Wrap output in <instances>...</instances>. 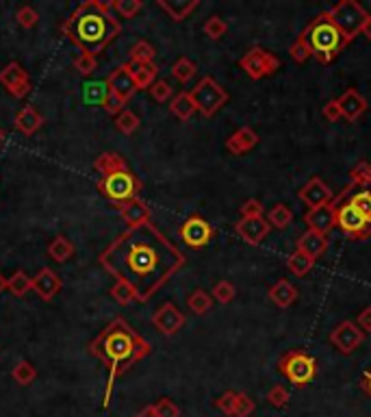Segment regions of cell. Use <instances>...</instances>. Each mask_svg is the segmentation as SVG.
Wrapping results in <instances>:
<instances>
[{"label":"cell","mask_w":371,"mask_h":417,"mask_svg":"<svg viewBox=\"0 0 371 417\" xmlns=\"http://www.w3.org/2000/svg\"><path fill=\"white\" fill-rule=\"evenodd\" d=\"M100 265L137 291V302L150 298L185 268V252L172 244L152 222L126 228L100 252Z\"/></svg>","instance_id":"cell-1"},{"label":"cell","mask_w":371,"mask_h":417,"mask_svg":"<svg viewBox=\"0 0 371 417\" xmlns=\"http://www.w3.org/2000/svg\"><path fill=\"white\" fill-rule=\"evenodd\" d=\"M150 350H152L150 344L124 320V317H115V320H111L93 337L89 344V352L96 356V359H100L109 370L105 400H103L105 409H109V404H111L115 381L120 379L122 374H126L132 365L146 359Z\"/></svg>","instance_id":"cell-2"},{"label":"cell","mask_w":371,"mask_h":417,"mask_svg":"<svg viewBox=\"0 0 371 417\" xmlns=\"http://www.w3.org/2000/svg\"><path fill=\"white\" fill-rule=\"evenodd\" d=\"M61 31L83 54L98 57L122 33V24L111 13V3L87 0L68 15Z\"/></svg>","instance_id":"cell-3"},{"label":"cell","mask_w":371,"mask_h":417,"mask_svg":"<svg viewBox=\"0 0 371 417\" xmlns=\"http://www.w3.org/2000/svg\"><path fill=\"white\" fill-rule=\"evenodd\" d=\"M308 39V46L312 50V57L317 59L321 66L332 64L347 46L345 37L337 29V24L330 20L328 11H321L319 15L312 17V22L302 31Z\"/></svg>","instance_id":"cell-4"},{"label":"cell","mask_w":371,"mask_h":417,"mask_svg":"<svg viewBox=\"0 0 371 417\" xmlns=\"http://www.w3.org/2000/svg\"><path fill=\"white\" fill-rule=\"evenodd\" d=\"M98 191H100V196H105L107 200H111L113 205L120 207L128 200L139 198L142 181L137 178V174H132L126 168V170H120V172L100 176V181H98Z\"/></svg>","instance_id":"cell-5"},{"label":"cell","mask_w":371,"mask_h":417,"mask_svg":"<svg viewBox=\"0 0 371 417\" xmlns=\"http://www.w3.org/2000/svg\"><path fill=\"white\" fill-rule=\"evenodd\" d=\"M330 20L337 24V29L341 31V35L345 37V42L349 44L356 35L363 33V27L367 22L369 13L363 9V5H358L356 0H341L335 7L328 9Z\"/></svg>","instance_id":"cell-6"},{"label":"cell","mask_w":371,"mask_h":417,"mask_svg":"<svg viewBox=\"0 0 371 417\" xmlns=\"http://www.w3.org/2000/svg\"><path fill=\"white\" fill-rule=\"evenodd\" d=\"M280 374L291 385L306 387L317 376V361L304 350H289L280 359Z\"/></svg>","instance_id":"cell-7"},{"label":"cell","mask_w":371,"mask_h":417,"mask_svg":"<svg viewBox=\"0 0 371 417\" xmlns=\"http://www.w3.org/2000/svg\"><path fill=\"white\" fill-rule=\"evenodd\" d=\"M349 189L351 187L343 189V193L337 196V200H339V205H337V228L343 231L349 237V240L361 242V240H367V237H371V222L367 220V217L358 209H354V207H351L345 200V196H347Z\"/></svg>","instance_id":"cell-8"},{"label":"cell","mask_w":371,"mask_h":417,"mask_svg":"<svg viewBox=\"0 0 371 417\" xmlns=\"http://www.w3.org/2000/svg\"><path fill=\"white\" fill-rule=\"evenodd\" d=\"M189 94L193 98L195 107H198V111L204 117H213L215 113H218L228 103V92L218 81H215L213 76L200 78V83L195 85Z\"/></svg>","instance_id":"cell-9"},{"label":"cell","mask_w":371,"mask_h":417,"mask_svg":"<svg viewBox=\"0 0 371 417\" xmlns=\"http://www.w3.org/2000/svg\"><path fill=\"white\" fill-rule=\"evenodd\" d=\"M239 66L252 78V81H261V78H265V76L276 74V70L280 68V59L276 54L267 52L261 46H252L239 59Z\"/></svg>","instance_id":"cell-10"},{"label":"cell","mask_w":371,"mask_h":417,"mask_svg":"<svg viewBox=\"0 0 371 417\" xmlns=\"http://www.w3.org/2000/svg\"><path fill=\"white\" fill-rule=\"evenodd\" d=\"M330 344L335 346L341 354H354L363 342H365V332L358 328L356 322H351V320H345L341 322L335 330L330 332Z\"/></svg>","instance_id":"cell-11"},{"label":"cell","mask_w":371,"mask_h":417,"mask_svg":"<svg viewBox=\"0 0 371 417\" xmlns=\"http://www.w3.org/2000/svg\"><path fill=\"white\" fill-rule=\"evenodd\" d=\"M179 235H181V240H183L185 246H189V248H204L206 244H211L215 231L204 220V217L191 215V217H187L185 224L181 226Z\"/></svg>","instance_id":"cell-12"},{"label":"cell","mask_w":371,"mask_h":417,"mask_svg":"<svg viewBox=\"0 0 371 417\" xmlns=\"http://www.w3.org/2000/svg\"><path fill=\"white\" fill-rule=\"evenodd\" d=\"M0 85H3L13 98H24L31 92L29 72L17 61H11L0 70Z\"/></svg>","instance_id":"cell-13"},{"label":"cell","mask_w":371,"mask_h":417,"mask_svg":"<svg viewBox=\"0 0 371 417\" xmlns=\"http://www.w3.org/2000/svg\"><path fill=\"white\" fill-rule=\"evenodd\" d=\"M185 322H187L185 313L176 305H172V302H165L163 307L156 309L154 315H152V326L159 330L161 335H167V337L179 332L185 326Z\"/></svg>","instance_id":"cell-14"},{"label":"cell","mask_w":371,"mask_h":417,"mask_svg":"<svg viewBox=\"0 0 371 417\" xmlns=\"http://www.w3.org/2000/svg\"><path fill=\"white\" fill-rule=\"evenodd\" d=\"M337 205L339 200L335 198L332 203L317 207V209H308V213L304 215V222L310 231H317L321 235H328L330 231L337 228Z\"/></svg>","instance_id":"cell-15"},{"label":"cell","mask_w":371,"mask_h":417,"mask_svg":"<svg viewBox=\"0 0 371 417\" xmlns=\"http://www.w3.org/2000/svg\"><path fill=\"white\" fill-rule=\"evenodd\" d=\"M298 196L308 209H317V207H324L335 200V193H332V189L321 181L319 176H312L310 181L300 189Z\"/></svg>","instance_id":"cell-16"},{"label":"cell","mask_w":371,"mask_h":417,"mask_svg":"<svg viewBox=\"0 0 371 417\" xmlns=\"http://www.w3.org/2000/svg\"><path fill=\"white\" fill-rule=\"evenodd\" d=\"M234 231H237V235L245 244L259 246L269 235L271 226L267 222V217H241V220L234 224Z\"/></svg>","instance_id":"cell-17"},{"label":"cell","mask_w":371,"mask_h":417,"mask_svg":"<svg viewBox=\"0 0 371 417\" xmlns=\"http://www.w3.org/2000/svg\"><path fill=\"white\" fill-rule=\"evenodd\" d=\"M107 83H109V89L113 94H117L122 98V101H130V98L135 96L137 92V85H135V78H132V70L128 64H122L120 68H115L109 78H107Z\"/></svg>","instance_id":"cell-18"},{"label":"cell","mask_w":371,"mask_h":417,"mask_svg":"<svg viewBox=\"0 0 371 417\" xmlns=\"http://www.w3.org/2000/svg\"><path fill=\"white\" fill-rule=\"evenodd\" d=\"M61 287H63L61 278H59V274L52 272L50 268H42L33 276V291L42 298L44 302H50L52 298L61 291Z\"/></svg>","instance_id":"cell-19"},{"label":"cell","mask_w":371,"mask_h":417,"mask_svg":"<svg viewBox=\"0 0 371 417\" xmlns=\"http://www.w3.org/2000/svg\"><path fill=\"white\" fill-rule=\"evenodd\" d=\"M120 217H122L128 228H135V226H142V224L152 222V211H150V207L144 200L135 198V200H128V203L120 205Z\"/></svg>","instance_id":"cell-20"},{"label":"cell","mask_w":371,"mask_h":417,"mask_svg":"<svg viewBox=\"0 0 371 417\" xmlns=\"http://www.w3.org/2000/svg\"><path fill=\"white\" fill-rule=\"evenodd\" d=\"M257 144H259V133L250 126H241L239 131H234L226 139V150L232 152L234 156H241V154L250 152Z\"/></svg>","instance_id":"cell-21"},{"label":"cell","mask_w":371,"mask_h":417,"mask_svg":"<svg viewBox=\"0 0 371 417\" xmlns=\"http://www.w3.org/2000/svg\"><path fill=\"white\" fill-rule=\"evenodd\" d=\"M339 107H341V115L347 122H356L358 117L367 111V101L363 98L361 92L356 89H345L343 96L339 98Z\"/></svg>","instance_id":"cell-22"},{"label":"cell","mask_w":371,"mask_h":417,"mask_svg":"<svg viewBox=\"0 0 371 417\" xmlns=\"http://www.w3.org/2000/svg\"><path fill=\"white\" fill-rule=\"evenodd\" d=\"M298 250L306 252L310 259H321V256L328 252V237L317 233V231H306L300 240H298Z\"/></svg>","instance_id":"cell-23"},{"label":"cell","mask_w":371,"mask_h":417,"mask_svg":"<svg viewBox=\"0 0 371 417\" xmlns=\"http://www.w3.org/2000/svg\"><path fill=\"white\" fill-rule=\"evenodd\" d=\"M15 129L20 131V133H24V135H35L39 129H42V124H44V117H42V113H39L35 107H22L17 111V115H15Z\"/></svg>","instance_id":"cell-24"},{"label":"cell","mask_w":371,"mask_h":417,"mask_svg":"<svg viewBox=\"0 0 371 417\" xmlns=\"http://www.w3.org/2000/svg\"><path fill=\"white\" fill-rule=\"evenodd\" d=\"M159 5L174 22H183L185 17H189L195 9H198V0H156Z\"/></svg>","instance_id":"cell-25"},{"label":"cell","mask_w":371,"mask_h":417,"mask_svg":"<svg viewBox=\"0 0 371 417\" xmlns=\"http://www.w3.org/2000/svg\"><path fill=\"white\" fill-rule=\"evenodd\" d=\"M109 94H111V89H109L107 81H87V83H83V92H81L83 103L91 105V107H98V105L103 107Z\"/></svg>","instance_id":"cell-26"},{"label":"cell","mask_w":371,"mask_h":417,"mask_svg":"<svg viewBox=\"0 0 371 417\" xmlns=\"http://www.w3.org/2000/svg\"><path fill=\"white\" fill-rule=\"evenodd\" d=\"M169 111H172L174 117H179L181 122H187V120H191V115L198 111V107H195V103H193V98H191L189 92H181V94H176L172 98Z\"/></svg>","instance_id":"cell-27"},{"label":"cell","mask_w":371,"mask_h":417,"mask_svg":"<svg viewBox=\"0 0 371 417\" xmlns=\"http://www.w3.org/2000/svg\"><path fill=\"white\" fill-rule=\"evenodd\" d=\"M269 298H271V302L276 305V307L287 309V307H291L293 302L298 300V289L293 287L289 281H278L276 285H271Z\"/></svg>","instance_id":"cell-28"},{"label":"cell","mask_w":371,"mask_h":417,"mask_svg":"<svg viewBox=\"0 0 371 417\" xmlns=\"http://www.w3.org/2000/svg\"><path fill=\"white\" fill-rule=\"evenodd\" d=\"M126 161L124 156H120L117 152H103L96 156L93 161V170L100 174V176H107V174H113V172H120V170H126Z\"/></svg>","instance_id":"cell-29"},{"label":"cell","mask_w":371,"mask_h":417,"mask_svg":"<svg viewBox=\"0 0 371 417\" xmlns=\"http://www.w3.org/2000/svg\"><path fill=\"white\" fill-rule=\"evenodd\" d=\"M72 254H74V244L63 235L54 237L48 244V256L54 263H66L68 259H72Z\"/></svg>","instance_id":"cell-30"},{"label":"cell","mask_w":371,"mask_h":417,"mask_svg":"<svg viewBox=\"0 0 371 417\" xmlns=\"http://www.w3.org/2000/svg\"><path fill=\"white\" fill-rule=\"evenodd\" d=\"M154 57H156V50L152 44H148L146 39H139L132 48H130V66H150L154 64Z\"/></svg>","instance_id":"cell-31"},{"label":"cell","mask_w":371,"mask_h":417,"mask_svg":"<svg viewBox=\"0 0 371 417\" xmlns=\"http://www.w3.org/2000/svg\"><path fill=\"white\" fill-rule=\"evenodd\" d=\"M130 70H132V78H135L137 92H139V89H150L156 83V74H159V68H156L154 64H150V66H135V68L130 66Z\"/></svg>","instance_id":"cell-32"},{"label":"cell","mask_w":371,"mask_h":417,"mask_svg":"<svg viewBox=\"0 0 371 417\" xmlns=\"http://www.w3.org/2000/svg\"><path fill=\"white\" fill-rule=\"evenodd\" d=\"M287 268L291 270V274H296V276H306L312 268H315V259H310V256L302 250L296 248V252H291L289 254V259H287Z\"/></svg>","instance_id":"cell-33"},{"label":"cell","mask_w":371,"mask_h":417,"mask_svg":"<svg viewBox=\"0 0 371 417\" xmlns=\"http://www.w3.org/2000/svg\"><path fill=\"white\" fill-rule=\"evenodd\" d=\"M267 222H269L271 228L285 231V228L293 222V211H291L287 205H282V203L273 205V207L269 209V213H267Z\"/></svg>","instance_id":"cell-34"},{"label":"cell","mask_w":371,"mask_h":417,"mask_svg":"<svg viewBox=\"0 0 371 417\" xmlns=\"http://www.w3.org/2000/svg\"><path fill=\"white\" fill-rule=\"evenodd\" d=\"M187 307L191 313L195 315H204L209 313V309L213 307V295L204 289H195L189 298H187Z\"/></svg>","instance_id":"cell-35"},{"label":"cell","mask_w":371,"mask_h":417,"mask_svg":"<svg viewBox=\"0 0 371 417\" xmlns=\"http://www.w3.org/2000/svg\"><path fill=\"white\" fill-rule=\"evenodd\" d=\"M7 289H9L13 295L22 298V295H26V293L33 289V278H31L26 272L17 270L11 278H7Z\"/></svg>","instance_id":"cell-36"},{"label":"cell","mask_w":371,"mask_h":417,"mask_svg":"<svg viewBox=\"0 0 371 417\" xmlns=\"http://www.w3.org/2000/svg\"><path fill=\"white\" fill-rule=\"evenodd\" d=\"M349 187H358V189L371 187V166L367 161H361L349 170Z\"/></svg>","instance_id":"cell-37"},{"label":"cell","mask_w":371,"mask_h":417,"mask_svg":"<svg viewBox=\"0 0 371 417\" xmlns=\"http://www.w3.org/2000/svg\"><path fill=\"white\" fill-rule=\"evenodd\" d=\"M195 72H198V68H195V64L191 61V59H187V57L176 59V64L172 66V76L179 83H189L191 78L195 76Z\"/></svg>","instance_id":"cell-38"},{"label":"cell","mask_w":371,"mask_h":417,"mask_svg":"<svg viewBox=\"0 0 371 417\" xmlns=\"http://www.w3.org/2000/svg\"><path fill=\"white\" fill-rule=\"evenodd\" d=\"M109 293L120 307H128V305L137 302V291L128 283H122V281H115V285L111 287Z\"/></svg>","instance_id":"cell-39"},{"label":"cell","mask_w":371,"mask_h":417,"mask_svg":"<svg viewBox=\"0 0 371 417\" xmlns=\"http://www.w3.org/2000/svg\"><path fill=\"white\" fill-rule=\"evenodd\" d=\"M289 54H291V59H293L296 64H306L308 59L312 57V50H310V46H308V39H306L304 33H300V35L296 37V42H293V44L289 46Z\"/></svg>","instance_id":"cell-40"},{"label":"cell","mask_w":371,"mask_h":417,"mask_svg":"<svg viewBox=\"0 0 371 417\" xmlns=\"http://www.w3.org/2000/svg\"><path fill=\"white\" fill-rule=\"evenodd\" d=\"M11 376H13V381H15L17 385L26 387V385H31V383L37 379V370H35V365L29 363V361H17L15 367H13V372H11Z\"/></svg>","instance_id":"cell-41"},{"label":"cell","mask_w":371,"mask_h":417,"mask_svg":"<svg viewBox=\"0 0 371 417\" xmlns=\"http://www.w3.org/2000/svg\"><path fill=\"white\" fill-rule=\"evenodd\" d=\"M347 203L354 207V209H358L367 217V220L371 222V187L369 189H358L356 193H351L347 198Z\"/></svg>","instance_id":"cell-42"},{"label":"cell","mask_w":371,"mask_h":417,"mask_svg":"<svg viewBox=\"0 0 371 417\" xmlns=\"http://www.w3.org/2000/svg\"><path fill=\"white\" fill-rule=\"evenodd\" d=\"M202 31H204V35L209 37V39H222L224 35H226V31H228V22L224 17H220V15H211L206 22H204V27H202Z\"/></svg>","instance_id":"cell-43"},{"label":"cell","mask_w":371,"mask_h":417,"mask_svg":"<svg viewBox=\"0 0 371 417\" xmlns=\"http://www.w3.org/2000/svg\"><path fill=\"white\" fill-rule=\"evenodd\" d=\"M111 9L117 11V15H120V17L130 20V17H135L137 13L144 9V3H142V0H113Z\"/></svg>","instance_id":"cell-44"},{"label":"cell","mask_w":371,"mask_h":417,"mask_svg":"<svg viewBox=\"0 0 371 417\" xmlns=\"http://www.w3.org/2000/svg\"><path fill=\"white\" fill-rule=\"evenodd\" d=\"M115 129L120 131L122 135H132L137 129H139V117H137L132 111L124 109L120 115L115 117Z\"/></svg>","instance_id":"cell-45"},{"label":"cell","mask_w":371,"mask_h":417,"mask_svg":"<svg viewBox=\"0 0 371 417\" xmlns=\"http://www.w3.org/2000/svg\"><path fill=\"white\" fill-rule=\"evenodd\" d=\"M211 295H213L218 302L228 305V302H232V300H234V295H237V289H234V285H232L230 281H220V283H215V285H213Z\"/></svg>","instance_id":"cell-46"},{"label":"cell","mask_w":371,"mask_h":417,"mask_svg":"<svg viewBox=\"0 0 371 417\" xmlns=\"http://www.w3.org/2000/svg\"><path fill=\"white\" fill-rule=\"evenodd\" d=\"M148 92H150V96H152V101L159 103V105L172 103V98H174V89H172V85H169L167 81H156Z\"/></svg>","instance_id":"cell-47"},{"label":"cell","mask_w":371,"mask_h":417,"mask_svg":"<svg viewBox=\"0 0 371 417\" xmlns=\"http://www.w3.org/2000/svg\"><path fill=\"white\" fill-rule=\"evenodd\" d=\"M15 20H17V24L22 27V29H33V27L39 22V13H37L33 7L24 5V7H20V9H17Z\"/></svg>","instance_id":"cell-48"},{"label":"cell","mask_w":371,"mask_h":417,"mask_svg":"<svg viewBox=\"0 0 371 417\" xmlns=\"http://www.w3.org/2000/svg\"><path fill=\"white\" fill-rule=\"evenodd\" d=\"M237 398H239V391H226L222 393L218 400H215V407H218L224 415L232 417L234 413V404H237Z\"/></svg>","instance_id":"cell-49"},{"label":"cell","mask_w":371,"mask_h":417,"mask_svg":"<svg viewBox=\"0 0 371 417\" xmlns=\"http://www.w3.org/2000/svg\"><path fill=\"white\" fill-rule=\"evenodd\" d=\"M267 402L276 409H285L287 402H289V391L282 387V385H273L269 391H267Z\"/></svg>","instance_id":"cell-50"},{"label":"cell","mask_w":371,"mask_h":417,"mask_svg":"<svg viewBox=\"0 0 371 417\" xmlns=\"http://www.w3.org/2000/svg\"><path fill=\"white\" fill-rule=\"evenodd\" d=\"M96 66H98V61H96V57H91V54H78L76 59H74V70L78 72V74H83V76H89V74H93V70H96Z\"/></svg>","instance_id":"cell-51"},{"label":"cell","mask_w":371,"mask_h":417,"mask_svg":"<svg viewBox=\"0 0 371 417\" xmlns=\"http://www.w3.org/2000/svg\"><path fill=\"white\" fill-rule=\"evenodd\" d=\"M254 409H257L254 400L250 398L248 393H241V391H239V398H237V404H234L232 417H250V415L254 413Z\"/></svg>","instance_id":"cell-52"},{"label":"cell","mask_w":371,"mask_h":417,"mask_svg":"<svg viewBox=\"0 0 371 417\" xmlns=\"http://www.w3.org/2000/svg\"><path fill=\"white\" fill-rule=\"evenodd\" d=\"M241 217H263L265 213V207L261 200H257V198H250V200H245L239 209Z\"/></svg>","instance_id":"cell-53"},{"label":"cell","mask_w":371,"mask_h":417,"mask_svg":"<svg viewBox=\"0 0 371 417\" xmlns=\"http://www.w3.org/2000/svg\"><path fill=\"white\" fill-rule=\"evenodd\" d=\"M154 411L159 417H181V409L176 407L169 398H161L154 404Z\"/></svg>","instance_id":"cell-54"},{"label":"cell","mask_w":371,"mask_h":417,"mask_svg":"<svg viewBox=\"0 0 371 417\" xmlns=\"http://www.w3.org/2000/svg\"><path fill=\"white\" fill-rule=\"evenodd\" d=\"M124 105H126V101H122V98L120 96H117V94H109L107 96V101H105V105H103V109L107 111V113H111V115H120L122 111H124Z\"/></svg>","instance_id":"cell-55"},{"label":"cell","mask_w":371,"mask_h":417,"mask_svg":"<svg viewBox=\"0 0 371 417\" xmlns=\"http://www.w3.org/2000/svg\"><path fill=\"white\" fill-rule=\"evenodd\" d=\"M321 115L326 117L328 122H337L339 117H343V115H341L339 101H328V103L324 105V109H321Z\"/></svg>","instance_id":"cell-56"},{"label":"cell","mask_w":371,"mask_h":417,"mask_svg":"<svg viewBox=\"0 0 371 417\" xmlns=\"http://www.w3.org/2000/svg\"><path fill=\"white\" fill-rule=\"evenodd\" d=\"M356 324H358V328H361L365 335L371 332V307H367V309H363V311L358 313Z\"/></svg>","instance_id":"cell-57"},{"label":"cell","mask_w":371,"mask_h":417,"mask_svg":"<svg viewBox=\"0 0 371 417\" xmlns=\"http://www.w3.org/2000/svg\"><path fill=\"white\" fill-rule=\"evenodd\" d=\"M361 387H363V391H365V393L369 395V398H371V370H367V372L363 374Z\"/></svg>","instance_id":"cell-58"},{"label":"cell","mask_w":371,"mask_h":417,"mask_svg":"<svg viewBox=\"0 0 371 417\" xmlns=\"http://www.w3.org/2000/svg\"><path fill=\"white\" fill-rule=\"evenodd\" d=\"M137 417H159V415H156V411H154V404H150V407H146L137 413Z\"/></svg>","instance_id":"cell-59"},{"label":"cell","mask_w":371,"mask_h":417,"mask_svg":"<svg viewBox=\"0 0 371 417\" xmlns=\"http://www.w3.org/2000/svg\"><path fill=\"white\" fill-rule=\"evenodd\" d=\"M363 35L369 39L371 42V13H369V17H367V22H365V27H363Z\"/></svg>","instance_id":"cell-60"},{"label":"cell","mask_w":371,"mask_h":417,"mask_svg":"<svg viewBox=\"0 0 371 417\" xmlns=\"http://www.w3.org/2000/svg\"><path fill=\"white\" fill-rule=\"evenodd\" d=\"M7 289V278L3 276V274H0V293H3Z\"/></svg>","instance_id":"cell-61"},{"label":"cell","mask_w":371,"mask_h":417,"mask_svg":"<svg viewBox=\"0 0 371 417\" xmlns=\"http://www.w3.org/2000/svg\"><path fill=\"white\" fill-rule=\"evenodd\" d=\"M3 142H5V131L0 129V144H3Z\"/></svg>","instance_id":"cell-62"}]
</instances>
